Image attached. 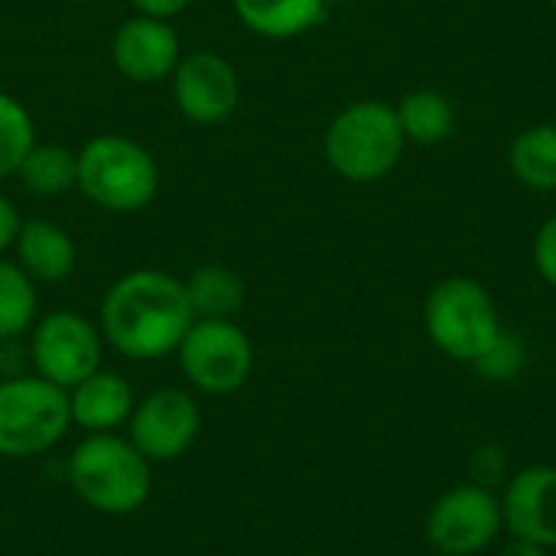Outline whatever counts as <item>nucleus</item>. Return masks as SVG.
<instances>
[{
	"instance_id": "nucleus-1",
	"label": "nucleus",
	"mask_w": 556,
	"mask_h": 556,
	"mask_svg": "<svg viewBox=\"0 0 556 556\" xmlns=\"http://www.w3.org/2000/svg\"><path fill=\"white\" fill-rule=\"evenodd\" d=\"M195 323L186 287L166 270H130L101 300L98 329L104 342L130 362L166 358Z\"/></svg>"
},
{
	"instance_id": "nucleus-2",
	"label": "nucleus",
	"mask_w": 556,
	"mask_h": 556,
	"mask_svg": "<svg viewBox=\"0 0 556 556\" xmlns=\"http://www.w3.org/2000/svg\"><path fill=\"white\" fill-rule=\"evenodd\" d=\"M72 492L101 515H134L153 492V463L117 433H88L65 463Z\"/></svg>"
},
{
	"instance_id": "nucleus-3",
	"label": "nucleus",
	"mask_w": 556,
	"mask_h": 556,
	"mask_svg": "<svg viewBox=\"0 0 556 556\" xmlns=\"http://www.w3.org/2000/svg\"><path fill=\"white\" fill-rule=\"evenodd\" d=\"M78 189L104 212L134 215L156 199L160 166L143 143L101 134L78 150Z\"/></svg>"
},
{
	"instance_id": "nucleus-4",
	"label": "nucleus",
	"mask_w": 556,
	"mask_h": 556,
	"mask_svg": "<svg viewBox=\"0 0 556 556\" xmlns=\"http://www.w3.org/2000/svg\"><path fill=\"white\" fill-rule=\"evenodd\" d=\"M397 108L384 101H355L339 111L326 130V163L349 182H378L404 156Z\"/></svg>"
},
{
	"instance_id": "nucleus-5",
	"label": "nucleus",
	"mask_w": 556,
	"mask_h": 556,
	"mask_svg": "<svg viewBox=\"0 0 556 556\" xmlns=\"http://www.w3.org/2000/svg\"><path fill=\"white\" fill-rule=\"evenodd\" d=\"M430 342L453 362L472 365L505 329L492 293L472 277L440 280L424 306Z\"/></svg>"
},
{
	"instance_id": "nucleus-6",
	"label": "nucleus",
	"mask_w": 556,
	"mask_h": 556,
	"mask_svg": "<svg viewBox=\"0 0 556 556\" xmlns=\"http://www.w3.org/2000/svg\"><path fill=\"white\" fill-rule=\"evenodd\" d=\"M68 391L39 375L0 381V456H42L68 433Z\"/></svg>"
},
{
	"instance_id": "nucleus-7",
	"label": "nucleus",
	"mask_w": 556,
	"mask_h": 556,
	"mask_svg": "<svg viewBox=\"0 0 556 556\" xmlns=\"http://www.w3.org/2000/svg\"><path fill=\"white\" fill-rule=\"evenodd\" d=\"M179 368L202 394H235L254 371V345L235 319H195L182 336Z\"/></svg>"
},
{
	"instance_id": "nucleus-8",
	"label": "nucleus",
	"mask_w": 556,
	"mask_h": 556,
	"mask_svg": "<svg viewBox=\"0 0 556 556\" xmlns=\"http://www.w3.org/2000/svg\"><path fill=\"white\" fill-rule=\"evenodd\" d=\"M424 531L440 556H479L505 531L502 498L476 482L456 485L433 502Z\"/></svg>"
},
{
	"instance_id": "nucleus-9",
	"label": "nucleus",
	"mask_w": 556,
	"mask_h": 556,
	"mask_svg": "<svg viewBox=\"0 0 556 556\" xmlns=\"http://www.w3.org/2000/svg\"><path fill=\"white\" fill-rule=\"evenodd\" d=\"M101 352H104L101 329L72 309H55L46 313L39 323H33V336H29L33 368L39 378L59 384L62 391H72L88 375H94L101 368Z\"/></svg>"
},
{
	"instance_id": "nucleus-10",
	"label": "nucleus",
	"mask_w": 556,
	"mask_h": 556,
	"mask_svg": "<svg viewBox=\"0 0 556 556\" xmlns=\"http://www.w3.org/2000/svg\"><path fill=\"white\" fill-rule=\"evenodd\" d=\"M127 440L150 463H173L192 450L202 430V410L192 394L179 388H156L134 404Z\"/></svg>"
},
{
	"instance_id": "nucleus-11",
	"label": "nucleus",
	"mask_w": 556,
	"mask_h": 556,
	"mask_svg": "<svg viewBox=\"0 0 556 556\" xmlns=\"http://www.w3.org/2000/svg\"><path fill=\"white\" fill-rule=\"evenodd\" d=\"M173 81V101L179 114L192 124H222L235 114L241 101V78L238 68L212 49L182 52Z\"/></svg>"
},
{
	"instance_id": "nucleus-12",
	"label": "nucleus",
	"mask_w": 556,
	"mask_h": 556,
	"mask_svg": "<svg viewBox=\"0 0 556 556\" xmlns=\"http://www.w3.org/2000/svg\"><path fill=\"white\" fill-rule=\"evenodd\" d=\"M111 59H114V68L127 81L156 85L176 72L182 59V46L169 20L137 13L117 26L114 42H111Z\"/></svg>"
},
{
	"instance_id": "nucleus-13",
	"label": "nucleus",
	"mask_w": 556,
	"mask_h": 556,
	"mask_svg": "<svg viewBox=\"0 0 556 556\" xmlns=\"http://www.w3.org/2000/svg\"><path fill=\"white\" fill-rule=\"evenodd\" d=\"M502 515L511 538L556 551V466H528L508 476Z\"/></svg>"
},
{
	"instance_id": "nucleus-14",
	"label": "nucleus",
	"mask_w": 556,
	"mask_h": 556,
	"mask_svg": "<svg viewBox=\"0 0 556 556\" xmlns=\"http://www.w3.org/2000/svg\"><path fill=\"white\" fill-rule=\"evenodd\" d=\"M134 404L137 397L130 381L108 368H98L94 375H88L81 384L68 391L72 424H78L88 433H114L130 420Z\"/></svg>"
},
{
	"instance_id": "nucleus-15",
	"label": "nucleus",
	"mask_w": 556,
	"mask_h": 556,
	"mask_svg": "<svg viewBox=\"0 0 556 556\" xmlns=\"http://www.w3.org/2000/svg\"><path fill=\"white\" fill-rule=\"evenodd\" d=\"M13 251H16V264L26 270L33 283H59L78 264V248L72 235L49 218L20 222Z\"/></svg>"
},
{
	"instance_id": "nucleus-16",
	"label": "nucleus",
	"mask_w": 556,
	"mask_h": 556,
	"mask_svg": "<svg viewBox=\"0 0 556 556\" xmlns=\"http://www.w3.org/2000/svg\"><path fill=\"white\" fill-rule=\"evenodd\" d=\"M238 20L264 39H296L326 16V0H231Z\"/></svg>"
},
{
	"instance_id": "nucleus-17",
	"label": "nucleus",
	"mask_w": 556,
	"mask_h": 556,
	"mask_svg": "<svg viewBox=\"0 0 556 556\" xmlns=\"http://www.w3.org/2000/svg\"><path fill=\"white\" fill-rule=\"evenodd\" d=\"M186 300L195 319H235L244 309V277L228 264H202L186 280Z\"/></svg>"
},
{
	"instance_id": "nucleus-18",
	"label": "nucleus",
	"mask_w": 556,
	"mask_h": 556,
	"mask_svg": "<svg viewBox=\"0 0 556 556\" xmlns=\"http://www.w3.org/2000/svg\"><path fill=\"white\" fill-rule=\"evenodd\" d=\"M16 179L39 199L65 195L78 189V150L65 143H33L16 169Z\"/></svg>"
},
{
	"instance_id": "nucleus-19",
	"label": "nucleus",
	"mask_w": 556,
	"mask_h": 556,
	"mask_svg": "<svg viewBox=\"0 0 556 556\" xmlns=\"http://www.w3.org/2000/svg\"><path fill=\"white\" fill-rule=\"evenodd\" d=\"M397 121L407 140L420 143V147H433L453 137L456 127V108L443 91L433 88H420L410 91L401 104H397Z\"/></svg>"
},
{
	"instance_id": "nucleus-20",
	"label": "nucleus",
	"mask_w": 556,
	"mask_h": 556,
	"mask_svg": "<svg viewBox=\"0 0 556 556\" xmlns=\"http://www.w3.org/2000/svg\"><path fill=\"white\" fill-rule=\"evenodd\" d=\"M511 173L534 192H556V124L521 130L508 153Z\"/></svg>"
},
{
	"instance_id": "nucleus-21",
	"label": "nucleus",
	"mask_w": 556,
	"mask_h": 556,
	"mask_svg": "<svg viewBox=\"0 0 556 556\" xmlns=\"http://www.w3.org/2000/svg\"><path fill=\"white\" fill-rule=\"evenodd\" d=\"M36 283L16 261L0 257V342L20 339L36 323Z\"/></svg>"
},
{
	"instance_id": "nucleus-22",
	"label": "nucleus",
	"mask_w": 556,
	"mask_h": 556,
	"mask_svg": "<svg viewBox=\"0 0 556 556\" xmlns=\"http://www.w3.org/2000/svg\"><path fill=\"white\" fill-rule=\"evenodd\" d=\"M33 143H36V127L26 104L0 91V179L16 176Z\"/></svg>"
},
{
	"instance_id": "nucleus-23",
	"label": "nucleus",
	"mask_w": 556,
	"mask_h": 556,
	"mask_svg": "<svg viewBox=\"0 0 556 556\" xmlns=\"http://www.w3.org/2000/svg\"><path fill=\"white\" fill-rule=\"evenodd\" d=\"M528 362H531L528 342H525L518 332L502 329V332L492 339V345L472 362V371H476L479 378L492 381V384H508V381H518V378L525 375Z\"/></svg>"
},
{
	"instance_id": "nucleus-24",
	"label": "nucleus",
	"mask_w": 556,
	"mask_h": 556,
	"mask_svg": "<svg viewBox=\"0 0 556 556\" xmlns=\"http://www.w3.org/2000/svg\"><path fill=\"white\" fill-rule=\"evenodd\" d=\"M469 482L495 489L508 482V453L498 443H485L469 456Z\"/></svg>"
},
{
	"instance_id": "nucleus-25",
	"label": "nucleus",
	"mask_w": 556,
	"mask_h": 556,
	"mask_svg": "<svg viewBox=\"0 0 556 556\" xmlns=\"http://www.w3.org/2000/svg\"><path fill=\"white\" fill-rule=\"evenodd\" d=\"M534 267L556 290V215L544 222V228L534 238Z\"/></svg>"
},
{
	"instance_id": "nucleus-26",
	"label": "nucleus",
	"mask_w": 556,
	"mask_h": 556,
	"mask_svg": "<svg viewBox=\"0 0 556 556\" xmlns=\"http://www.w3.org/2000/svg\"><path fill=\"white\" fill-rule=\"evenodd\" d=\"M20 212H16V205L0 192V257H3V251H10L13 248V241H16V231H20Z\"/></svg>"
},
{
	"instance_id": "nucleus-27",
	"label": "nucleus",
	"mask_w": 556,
	"mask_h": 556,
	"mask_svg": "<svg viewBox=\"0 0 556 556\" xmlns=\"http://www.w3.org/2000/svg\"><path fill=\"white\" fill-rule=\"evenodd\" d=\"M137 7V13L143 16H156V20H173L176 13H182L192 0H130Z\"/></svg>"
},
{
	"instance_id": "nucleus-28",
	"label": "nucleus",
	"mask_w": 556,
	"mask_h": 556,
	"mask_svg": "<svg viewBox=\"0 0 556 556\" xmlns=\"http://www.w3.org/2000/svg\"><path fill=\"white\" fill-rule=\"evenodd\" d=\"M498 556H551V551H544V547H538V544H531V541H521V538H511Z\"/></svg>"
},
{
	"instance_id": "nucleus-29",
	"label": "nucleus",
	"mask_w": 556,
	"mask_h": 556,
	"mask_svg": "<svg viewBox=\"0 0 556 556\" xmlns=\"http://www.w3.org/2000/svg\"><path fill=\"white\" fill-rule=\"evenodd\" d=\"M554 10H556V0H554Z\"/></svg>"
}]
</instances>
